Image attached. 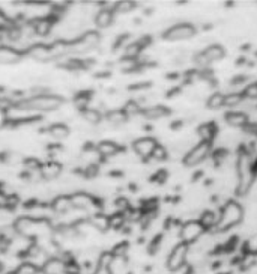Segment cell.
<instances>
[{"mask_svg": "<svg viewBox=\"0 0 257 274\" xmlns=\"http://www.w3.org/2000/svg\"><path fill=\"white\" fill-rule=\"evenodd\" d=\"M235 167H236V179H238L236 181V194L238 196H247L256 178L251 173L250 152L245 148L239 149Z\"/></svg>", "mask_w": 257, "mask_h": 274, "instance_id": "1", "label": "cell"}, {"mask_svg": "<svg viewBox=\"0 0 257 274\" xmlns=\"http://www.w3.org/2000/svg\"><path fill=\"white\" fill-rule=\"evenodd\" d=\"M242 220H244L242 205L239 202H236L235 199H229L224 204V207L221 208L216 227L214 230H215V233H224V232L233 229L235 226H238Z\"/></svg>", "mask_w": 257, "mask_h": 274, "instance_id": "2", "label": "cell"}, {"mask_svg": "<svg viewBox=\"0 0 257 274\" xmlns=\"http://www.w3.org/2000/svg\"><path fill=\"white\" fill-rule=\"evenodd\" d=\"M17 104L30 111H56L62 107L63 98L54 94H36L27 100H21Z\"/></svg>", "mask_w": 257, "mask_h": 274, "instance_id": "3", "label": "cell"}, {"mask_svg": "<svg viewBox=\"0 0 257 274\" xmlns=\"http://www.w3.org/2000/svg\"><path fill=\"white\" fill-rule=\"evenodd\" d=\"M101 41L99 33L96 30H87L85 33H82V36L76 41L69 43V53H76V55H82V53H87L90 50H93L95 47H98Z\"/></svg>", "mask_w": 257, "mask_h": 274, "instance_id": "4", "label": "cell"}, {"mask_svg": "<svg viewBox=\"0 0 257 274\" xmlns=\"http://www.w3.org/2000/svg\"><path fill=\"white\" fill-rule=\"evenodd\" d=\"M71 204H72V208H74V210L85 211V213L96 214V213L102 211L101 204L93 198V196H90V194H87L85 191L72 193L71 194Z\"/></svg>", "mask_w": 257, "mask_h": 274, "instance_id": "5", "label": "cell"}, {"mask_svg": "<svg viewBox=\"0 0 257 274\" xmlns=\"http://www.w3.org/2000/svg\"><path fill=\"white\" fill-rule=\"evenodd\" d=\"M224 56H226V49H224L223 46H219V44H211V46H208L205 50H202L200 53L196 55L194 62H196V65L200 66V68H208L211 63L224 59Z\"/></svg>", "mask_w": 257, "mask_h": 274, "instance_id": "6", "label": "cell"}, {"mask_svg": "<svg viewBox=\"0 0 257 274\" xmlns=\"http://www.w3.org/2000/svg\"><path fill=\"white\" fill-rule=\"evenodd\" d=\"M205 227L202 226V223L199 220H188L185 221L180 229H179V238L182 243H185V244H194L197 243L202 237H203V233H205Z\"/></svg>", "mask_w": 257, "mask_h": 274, "instance_id": "7", "label": "cell"}, {"mask_svg": "<svg viewBox=\"0 0 257 274\" xmlns=\"http://www.w3.org/2000/svg\"><path fill=\"white\" fill-rule=\"evenodd\" d=\"M211 149H212V143L199 142L197 145H194L185 154V157H183V164H185L187 167L199 166L200 163H203L208 159V157L211 155Z\"/></svg>", "mask_w": 257, "mask_h": 274, "instance_id": "8", "label": "cell"}, {"mask_svg": "<svg viewBox=\"0 0 257 274\" xmlns=\"http://www.w3.org/2000/svg\"><path fill=\"white\" fill-rule=\"evenodd\" d=\"M188 253H190L188 244L182 243V241L174 244L167 256V268L170 271H179L183 265H185V262L188 259Z\"/></svg>", "mask_w": 257, "mask_h": 274, "instance_id": "9", "label": "cell"}, {"mask_svg": "<svg viewBox=\"0 0 257 274\" xmlns=\"http://www.w3.org/2000/svg\"><path fill=\"white\" fill-rule=\"evenodd\" d=\"M196 35V27L190 23H177L171 27H169L163 38L166 41H171V43H176V41H187V39H191L193 36Z\"/></svg>", "mask_w": 257, "mask_h": 274, "instance_id": "10", "label": "cell"}, {"mask_svg": "<svg viewBox=\"0 0 257 274\" xmlns=\"http://www.w3.org/2000/svg\"><path fill=\"white\" fill-rule=\"evenodd\" d=\"M157 146H158V142L154 137H140V139H135L132 142L134 154L138 157V159H143V160L151 159L152 152L155 151Z\"/></svg>", "mask_w": 257, "mask_h": 274, "instance_id": "11", "label": "cell"}, {"mask_svg": "<svg viewBox=\"0 0 257 274\" xmlns=\"http://www.w3.org/2000/svg\"><path fill=\"white\" fill-rule=\"evenodd\" d=\"M26 53H27L29 57H32L36 62H44L45 63V62H50V60L54 59L53 52H51V46H47V44H43V43L32 44Z\"/></svg>", "mask_w": 257, "mask_h": 274, "instance_id": "12", "label": "cell"}, {"mask_svg": "<svg viewBox=\"0 0 257 274\" xmlns=\"http://www.w3.org/2000/svg\"><path fill=\"white\" fill-rule=\"evenodd\" d=\"M63 170V166L60 162L57 160H47L41 164V169H40V176L45 181H53V179H57L60 176Z\"/></svg>", "mask_w": 257, "mask_h": 274, "instance_id": "13", "label": "cell"}, {"mask_svg": "<svg viewBox=\"0 0 257 274\" xmlns=\"http://www.w3.org/2000/svg\"><path fill=\"white\" fill-rule=\"evenodd\" d=\"M23 59V55L18 49L11 46H0V65L11 66L17 65Z\"/></svg>", "mask_w": 257, "mask_h": 274, "instance_id": "14", "label": "cell"}, {"mask_svg": "<svg viewBox=\"0 0 257 274\" xmlns=\"http://www.w3.org/2000/svg\"><path fill=\"white\" fill-rule=\"evenodd\" d=\"M224 121L233 128H245L250 124V117L245 111H227L224 114Z\"/></svg>", "mask_w": 257, "mask_h": 274, "instance_id": "15", "label": "cell"}, {"mask_svg": "<svg viewBox=\"0 0 257 274\" xmlns=\"http://www.w3.org/2000/svg\"><path fill=\"white\" fill-rule=\"evenodd\" d=\"M50 207H51V210H53L54 214H60V216L68 214V213L72 210L71 196H66V194H59V196H56V198L51 201Z\"/></svg>", "mask_w": 257, "mask_h": 274, "instance_id": "16", "label": "cell"}, {"mask_svg": "<svg viewBox=\"0 0 257 274\" xmlns=\"http://www.w3.org/2000/svg\"><path fill=\"white\" fill-rule=\"evenodd\" d=\"M216 134H218V125H216V122H206V124H202L197 128V136L200 137V142L212 143L214 139L216 137Z\"/></svg>", "mask_w": 257, "mask_h": 274, "instance_id": "17", "label": "cell"}, {"mask_svg": "<svg viewBox=\"0 0 257 274\" xmlns=\"http://www.w3.org/2000/svg\"><path fill=\"white\" fill-rule=\"evenodd\" d=\"M65 270H66V261L56 256H51L41 268L44 274H63Z\"/></svg>", "mask_w": 257, "mask_h": 274, "instance_id": "18", "label": "cell"}, {"mask_svg": "<svg viewBox=\"0 0 257 274\" xmlns=\"http://www.w3.org/2000/svg\"><path fill=\"white\" fill-rule=\"evenodd\" d=\"M96 151L99 152V155L102 159H107V157H115L121 152V146L118 143H115L113 140H101L96 145Z\"/></svg>", "mask_w": 257, "mask_h": 274, "instance_id": "19", "label": "cell"}, {"mask_svg": "<svg viewBox=\"0 0 257 274\" xmlns=\"http://www.w3.org/2000/svg\"><path fill=\"white\" fill-rule=\"evenodd\" d=\"M141 114L146 117V119H160V117L170 114V109H167L163 104H155V106H149V107L143 109Z\"/></svg>", "mask_w": 257, "mask_h": 274, "instance_id": "20", "label": "cell"}, {"mask_svg": "<svg viewBox=\"0 0 257 274\" xmlns=\"http://www.w3.org/2000/svg\"><path fill=\"white\" fill-rule=\"evenodd\" d=\"M105 121L113 125V127H119V125H124L127 121H128V116L122 111V109H113L107 111L105 114Z\"/></svg>", "mask_w": 257, "mask_h": 274, "instance_id": "21", "label": "cell"}, {"mask_svg": "<svg viewBox=\"0 0 257 274\" xmlns=\"http://www.w3.org/2000/svg\"><path fill=\"white\" fill-rule=\"evenodd\" d=\"M218 217H219V216H216V213H215V211H212V210H206V211H203V213L200 214L199 221L202 223V226H203V227H205V230L208 232V230H214V229L216 227Z\"/></svg>", "mask_w": 257, "mask_h": 274, "instance_id": "22", "label": "cell"}, {"mask_svg": "<svg viewBox=\"0 0 257 274\" xmlns=\"http://www.w3.org/2000/svg\"><path fill=\"white\" fill-rule=\"evenodd\" d=\"M48 134L54 139V140H63V139H68L69 134H71V130L66 124H62V122H57V124H53L48 127Z\"/></svg>", "mask_w": 257, "mask_h": 274, "instance_id": "23", "label": "cell"}, {"mask_svg": "<svg viewBox=\"0 0 257 274\" xmlns=\"http://www.w3.org/2000/svg\"><path fill=\"white\" fill-rule=\"evenodd\" d=\"M113 23V11H110L107 8H102L96 15H95V24L99 29H107Z\"/></svg>", "mask_w": 257, "mask_h": 274, "instance_id": "24", "label": "cell"}, {"mask_svg": "<svg viewBox=\"0 0 257 274\" xmlns=\"http://www.w3.org/2000/svg\"><path fill=\"white\" fill-rule=\"evenodd\" d=\"M89 221L92 223V226L99 230V232H105L110 229V217L105 216L104 213H96V214H92Z\"/></svg>", "mask_w": 257, "mask_h": 274, "instance_id": "25", "label": "cell"}, {"mask_svg": "<svg viewBox=\"0 0 257 274\" xmlns=\"http://www.w3.org/2000/svg\"><path fill=\"white\" fill-rule=\"evenodd\" d=\"M82 117H83V121L89 125H98L102 121L101 111L96 110V109H92V107H87V109L82 110Z\"/></svg>", "mask_w": 257, "mask_h": 274, "instance_id": "26", "label": "cell"}, {"mask_svg": "<svg viewBox=\"0 0 257 274\" xmlns=\"http://www.w3.org/2000/svg\"><path fill=\"white\" fill-rule=\"evenodd\" d=\"M40 267L38 265H35L33 262L30 261H26V262H21L14 271L12 274H38L40 273Z\"/></svg>", "mask_w": 257, "mask_h": 274, "instance_id": "27", "label": "cell"}, {"mask_svg": "<svg viewBox=\"0 0 257 274\" xmlns=\"http://www.w3.org/2000/svg\"><path fill=\"white\" fill-rule=\"evenodd\" d=\"M224 106V94L221 92H214L212 95H209L208 101H206V107L211 110H218Z\"/></svg>", "mask_w": 257, "mask_h": 274, "instance_id": "28", "label": "cell"}, {"mask_svg": "<svg viewBox=\"0 0 257 274\" xmlns=\"http://www.w3.org/2000/svg\"><path fill=\"white\" fill-rule=\"evenodd\" d=\"M122 111L129 117V116H137V114H140L141 111H143V107L137 103V101H134V100H129V101H127L124 106H122Z\"/></svg>", "mask_w": 257, "mask_h": 274, "instance_id": "29", "label": "cell"}, {"mask_svg": "<svg viewBox=\"0 0 257 274\" xmlns=\"http://www.w3.org/2000/svg\"><path fill=\"white\" fill-rule=\"evenodd\" d=\"M143 49H144V47L140 44V41L129 43V44H127V47H125V57H128V59H135V57H138V56L141 55Z\"/></svg>", "mask_w": 257, "mask_h": 274, "instance_id": "30", "label": "cell"}, {"mask_svg": "<svg viewBox=\"0 0 257 274\" xmlns=\"http://www.w3.org/2000/svg\"><path fill=\"white\" fill-rule=\"evenodd\" d=\"M242 101H244L242 92H230V94L224 95V106L226 107H236V106L242 104Z\"/></svg>", "mask_w": 257, "mask_h": 274, "instance_id": "31", "label": "cell"}, {"mask_svg": "<svg viewBox=\"0 0 257 274\" xmlns=\"http://www.w3.org/2000/svg\"><path fill=\"white\" fill-rule=\"evenodd\" d=\"M125 214L124 213H113L112 216H110V227L113 229H122L124 223H125Z\"/></svg>", "mask_w": 257, "mask_h": 274, "instance_id": "32", "label": "cell"}, {"mask_svg": "<svg viewBox=\"0 0 257 274\" xmlns=\"http://www.w3.org/2000/svg\"><path fill=\"white\" fill-rule=\"evenodd\" d=\"M167 157H169V151H167L163 145H160V143H158V146H157V148H155V151L152 152V157H151V159L160 163V162L167 160Z\"/></svg>", "mask_w": 257, "mask_h": 274, "instance_id": "33", "label": "cell"}, {"mask_svg": "<svg viewBox=\"0 0 257 274\" xmlns=\"http://www.w3.org/2000/svg\"><path fill=\"white\" fill-rule=\"evenodd\" d=\"M244 100H257V82L247 85L242 91Z\"/></svg>", "mask_w": 257, "mask_h": 274, "instance_id": "34", "label": "cell"}, {"mask_svg": "<svg viewBox=\"0 0 257 274\" xmlns=\"http://www.w3.org/2000/svg\"><path fill=\"white\" fill-rule=\"evenodd\" d=\"M227 157H229V152H227V149H224V148H219V149H216V151L212 152V160H214V163H216V164L224 163Z\"/></svg>", "mask_w": 257, "mask_h": 274, "instance_id": "35", "label": "cell"}, {"mask_svg": "<svg viewBox=\"0 0 257 274\" xmlns=\"http://www.w3.org/2000/svg\"><path fill=\"white\" fill-rule=\"evenodd\" d=\"M118 6H115V11L116 12H129V11H132L134 8H135V5L132 3V2H119V3H116Z\"/></svg>", "mask_w": 257, "mask_h": 274, "instance_id": "36", "label": "cell"}, {"mask_svg": "<svg viewBox=\"0 0 257 274\" xmlns=\"http://www.w3.org/2000/svg\"><path fill=\"white\" fill-rule=\"evenodd\" d=\"M127 250H128V244H127V243H121V244H118V246L113 249L112 255H113L115 258H122V256L127 253Z\"/></svg>", "mask_w": 257, "mask_h": 274, "instance_id": "37", "label": "cell"}, {"mask_svg": "<svg viewBox=\"0 0 257 274\" xmlns=\"http://www.w3.org/2000/svg\"><path fill=\"white\" fill-rule=\"evenodd\" d=\"M167 178H169V175H167L166 170H158V172L152 176V181H154L155 184H164V182L167 181Z\"/></svg>", "mask_w": 257, "mask_h": 274, "instance_id": "38", "label": "cell"}, {"mask_svg": "<svg viewBox=\"0 0 257 274\" xmlns=\"http://www.w3.org/2000/svg\"><path fill=\"white\" fill-rule=\"evenodd\" d=\"M8 125V114H6V110H3L0 107V128H3Z\"/></svg>", "mask_w": 257, "mask_h": 274, "instance_id": "39", "label": "cell"}, {"mask_svg": "<svg viewBox=\"0 0 257 274\" xmlns=\"http://www.w3.org/2000/svg\"><path fill=\"white\" fill-rule=\"evenodd\" d=\"M244 82H247V77H245V75H238V77H235L233 80H232V85L236 86V85H241V83H244Z\"/></svg>", "mask_w": 257, "mask_h": 274, "instance_id": "40", "label": "cell"}, {"mask_svg": "<svg viewBox=\"0 0 257 274\" xmlns=\"http://www.w3.org/2000/svg\"><path fill=\"white\" fill-rule=\"evenodd\" d=\"M92 274H112L110 268H102V267H96V270Z\"/></svg>", "mask_w": 257, "mask_h": 274, "instance_id": "41", "label": "cell"}, {"mask_svg": "<svg viewBox=\"0 0 257 274\" xmlns=\"http://www.w3.org/2000/svg\"><path fill=\"white\" fill-rule=\"evenodd\" d=\"M251 173H253L254 178L257 176V159L254 162H251Z\"/></svg>", "mask_w": 257, "mask_h": 274, "instance_id": "42", "label": "cell"}, {"mask_svg": "<svg viewBox=\"0 0 257 274\" xmlns=\"http://www.w3.org/2000/svg\"><path fill=\"white\" fill-rule=\"evenodd\" d=\"M253 259H254V265H257V250L253 252Z\"/></svg>", "mask_w": 257, "mask_h": 274, "instance_id": "43", "label": "cell"}]
</instances>
